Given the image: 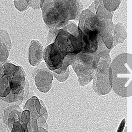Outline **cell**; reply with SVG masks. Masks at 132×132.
<instances>
[{"mask_svg":"<svg viewBox=\"0 0 132 132\" xmlns=\"http://www.w3.org/2000/svg\"><path fill=\"white\" fill-rule=\"evenodd\" d=\"M113 76L112 89L122 97L131 96V55L127 53L118 55L111 62Z\"/></svg>","mask_w":132,"mask_h":132,"instance_id":"obj_1","label":"cell"},{"mask_svg":"<svg viewBox=\"0 0 132 132\" xmlns=\"http://www.w3.org/2000/svg\"><path fill=\"white\" fill-rule=\"evenodd\" d=\"M41 9L48 30L63 28L70 21L69 4L66 0H45Z\"/></svg>","mask_w":132,"mask_h":132,"instance_id":"obj_2","label":"cell"},{"mask_svg":"<svg viewBox=\"0 0 132 132\" xmlns=\"http://www.w3.org/2000/svg\"><path fill=\"white\" fill-rule=\"evenodd\" d=\"M53 42L65 56L77 54L82 49L80 32L75 23H70L59 29Z\"/></svg>","mask_w":132,"mask_h":132,"instance_id":"obj_3","label":"cell"},{"mask_svg":"<svg viewBox=\"0 0 132 132\" xmlns=\"http://www.w3.org/2000/svg\"><path fill=\"white\" fill-rule=\"evenodd\" d=\"M70 65L77 76L78 81L80 86L88 85L93 80L96 69L93 53L80 52L71 56Z\"/></svg>","mask_w":132,"mask_h":132,"instance_id":"obj_4","label":"cell"},{"mask_svg":"<svg viewBox=\"0 0 132 132\" xmlns=\"http://www.w3.org/2000/svg\"><path fill=\"white\" fill-rule=\"evenodd\" d=\"M93 88L98 96L108 94L112 90L113 76L111 64L100 60L93 77Z\"/></svg>","mask_w":132,"mask_h":132,"instance_id":"obj_5","label":"cell"},{"mask_svg":"<svg viewBox=\"0 0 132 132\" xmlns=\"http://www.w3.org/2000/svg\"><path fill=\"white\" fill-rule=\"evenodd\" d=\"M36 86L38 90L47 93L52 88L53 76L52 71L47 67L45 63L40 64L34 69L32 73Z\"/></svg>","mask_w":132,"mask_h":132,"instance_id":"obj_6","label":"cell"},{"mask_svg":"<svg viewBox=\"0 0 132 132\" xmlns=\"http://www.w3.org/2000/svg\"><path fill=\"white\" fill-rule=\"evenodd\" d=\"M65 57L54 42L46 46L44 49L43 59L47 67L51 71L62 67Z\"/></svg>","mask_w":132,"mask_h":132,"instance_id":"obj_7","label":"cell"},{"mask_svg":"<svg viewBox=\"0 0 132 132\" xmlns=\"http://www.w3.org/2000/svg\"><path fill=\"white\" fill-rule=\"evenodd\" d=\"M6 78L9 82L11 93L16 95H24L27 80L26 72L22 67L20 65L15 72Z\"/></svg>","mask_w":132,"mask_h":132,"instance_id":"obj_8","label":"cell"},{"mask_svg":"<svg viewBox=\"0 0 132 132\" xmlns=\"http://www.w3.org/2000/svg\"><path fill=\"white\" fill-rule=\"evenodd\" d=\"M100 20L98 35L100 36L106 47L112 50L113 48V34L114 26L112 19H102Z\"/></svg>","mask_w":132,"mask_h":132,"instance_id":"obj_9","label":"cell"},{"mask_svg":"<svg viewBox=\"0 0 132 132\" xmlns=\"http://www.w3.org/2000/svg\"><path fill=\"white\" fill-rule=\"evenodd\" d=\"M78 28L81 32L85 31H94L98 32L100 20L96 14L88 9L85 10L79 15Z\"/></svg>","mask_w":132,"mask_h":132,"instance_id":"obj_10","label":"cell"},{"mask_svg":"<svg viewBox=\"0 0 132 132\" xmlns=\"http://www.w3.org/2000/svg\"><path fill=\"white\" fill-rule=\"evenodd\" d=\"M79 30L82 44L81 52L87 54L94 53L97 51L98 48V32L94 31L81 32L80 29Z\"/></svg>","mask_w":132,"mask_h":132,"instance_id":"obj_11","label":"cell"},{"mask_svg":"<svg viewBox=\"0 0 132 132\" xmlns=\"http://www.w3.org/2000/svg\"><path fill=\"white\" fill-rule=\"evenodd\" d=\"M22 112L19 105L16 104L11 105L5 109L2 120L9 132H11L13 124L17 121H20Z\"/></svg>","mask_w":132,"mask_h":132,"instance_id":"obj_12","label":"cell"},{"mask_svg":"<svg viewBox=\"0 0 132 132\" xmlns=\"http://www.w3.org/2000/svg\"><path fill=\"white\" fill-rule=\"evenodd\" d=\"M43 51V47L39 41L33 40L31 41L29 48V62L31 65L37 67L42 62Z\"/></svg>","mask_w":132,"mask_h":132,"instance_id":"obj_13","label":"cell"},{"mask_svg":"<svg viewBox=\"0 0 132 132\" xmlns=\"http://www.w3.org/2000/svg\"><path fill=\"white\" fill-rule=\"evenodd\" d=\"M111 51V50L108 49L106 47L102 38L98 35V48L97 51L93 53L94 63L96 68L100 60H105L109 64H111V58L109 54Z\"/></svg>","mask_w":132,"mask_h":132,"instance_id":"obj_14","label":"cell"},{"mask_svg":"<svg viewBox=\"0 0 132 132\" xmlns=\"http://www.w3.org/2000/svg\"><path fill=\"white\" fill-rule=\"evenodd\" d=\"M70 59L71 56H66L62 67L52 71L53 76L60 82H63L67 80L70 76L69 66L70 65Z\"/></svg>","mask_w":132,"mask_h":132,"instance_id":"obj_15","label":"cell"},{"mask_svg":"<svg viewBox=\"0 0 132 132\" xmlns=\"http://www.w3.org/2000/svg\"><path fill=\"white\" fill-rule=\"evenodd\" d=\"M127 38L126 28L122 23H118L114 26L113 34V48L124 42Z\"/></svg>","mask_w":132,"mask_h":132,"instance_id":"obj_16","label":"cell"},{"mask_svg":"<svg viewBox=\"0 0 132 132\" xmlns=\"http://www.w3.org/2000/svg\"><path fill=\"white\" fill-rule=\"evenodd\" d=\"M11 93L9 82L6 76L0 78V99L7 97Z\"/></svg>","mask_w":132,"mask_h":132,"instance_id":"obj_17","label":"cell"},{"mask_svg":"<svg viewBox=\"0 0 132 132\" xmlns=\"http://www.w3.org/2000/svg\"><path fill=\"white\" fill-rule=\"evenodd\" d=\"M121 1L122 0H103L105 8L111 12L118 9Z\"/></svg>","mask_w":132,"mask_h":132,"instance_id":"obj_18","label":"cell"},{"mask_svg":"<svg viewBox=\"0 0 132 132\" xmlns=\"http://www.w3.org/2000/svg\"><path fill=\"white\" fill-rule=\"evenodd\" d=\"M0 39H1V42L4 43L6 46L10 51L12 47V45L9 33L6 30L0 29Z\"/></svg>","mask_w":132,"mask_h":132,"instance_id":"obj_19","label":"cell"},{"mask_svg":"<svg viewBox=\"0 0 132 132\" xmlns=\"http://www.w3.org/2000/svg\"><path fill=\"white\" fill-rule=\"evenodd\" d=\"M29 0H14V6L20 12H23L28 9Z\"/></svg>","mask_w":132,"mask_h":132,"instance_id":"obj_20","label":"cell"},{"mask_svg":"<svg viewBox=\"0 0 132 132\" xmlns=\"http://www.w3.org/2000/svg\"><path fill=\"white\" fill-rule=\"evenodd\" d=\"M9 56V51L4 43L0 46V63L7 60Z\"/></svg>","mask_w":132,"mask_h":132,"instance_id":"obj_21","label":"cell"},{"mask_svg":"<svg viewBox=\"0 0 132 132\" xmlns=\"http://www.w3.org/2000/svg\"><path fill=\"white\" fill-rule=\"evenodd\" d=\"M58 29L57 28H51L49 30V33L47 38V43L46 46L50 45V44L53 42L55 38H56L58 32Z\"/></svg>","mask_w":132,"mask_h":132,"instance_id":"obj_22","label":"cell"},{"mask_svg":"<svg viewBox=\"0 0 132 132\" xmlns=\"http://www.w3.org/2000/svg\"><path fill=\"white\" fill-rule=\"evenodd\" d=\"M11 132H26V131L20 121H17L13 124Z\"/></svg>","mask_w":132,"mask_h":132,"instance_id":"obj_23","label":"cell"},{"mask_svg":"<svg viewBox=\"0 0 132 132\" xmlns=\"http://www.w3.org/2000/svg\"><path fill=\"white\" fill-rule=\"evenodd\" d=\"M37 124L38 127H42L48 130V125L47 123V120L43 116L40 115L37 119Z\"/></svg>","mask_w":132,"mask_h":132,"instance_id":"obj_24","label":"cell"},{"mask_svg":"<svg viewBox=\"0 0 132 132\" xmlns=\"http://www.w3.org/2000/svg\"><path fill=\"white\" fill-rule=\"evenodd\" d=\"M40 103L41 104V109H40V115L43 116L44 118H45V119L47 121L48 118V113L47 112V109L46 108V106L41 100H40Z\"/></svg>","mask_w":132,"mask_h":132,"instance_id":"obj_25","label":"cell"},{"mask_svg":"<svg viewBox=\"0 0 132 132\" xmlns=\"http://www.w3.org/2000/svg\"><path fill=\"white\" fill-rule=\"evenodd\" d=\"M126 126V119L124 118L120 123L116 132H123Z\"/></svg>","mask_w":132,"mask_h":132,"instance_id":"obj_26","label":"cell"},{"mask_svg":"<svg viewBox=\"0 0 132 132\" xmlns=\"http://www.w3.org/2000/svg\"><path fill=\"white\" fill-rule=\"evenodd\" d=\"M94 2V5H95V9L96 11L97 10L98 7L100 5H103V0H95Z\"/></svg>","mask_w":132,"mask_h":132,"instance_id":"obj_27","label":"cell"},{"mask_svg":"<svg viewBox=\"0 0 132 132\" xmlns=\"http://www.w3.org/2000/svg\"><path fill=\"white\" fill-rule=\"evenodd\" d=\"M88 9L89 11H90L91 12H92L93 13H94V14H96V11L95 9V5H94V2H93V3L92 4V5L88 7Z\"/></svg>","mask_w":132,"mask_h":132,"instance_id":"obj_28","label":"cell"},{"mask_svg":"<svg viewBox=\"0 0 132 132\" xmlns=\"http://www.w3.org/2000/svg\"><path fill=\"white\" fill-rule=\"evenodd\" d=\"M38 132H49L48 130L42 128V127H38Z\"/></svg>","mask_w":132,"mask_h":132,"instance_id":"obj_29","label":"cell"},{"mask_svg":"<svg viewBox=\"0 0 132 132\" xmlns=\"http://www.w3.org/2000/svg\"><path fill=\"white\" fill-rule=\"evenodd\" d=\"M124 129H125V130H124L123 132H127V128H126V127H125Z\"/></svg>","mask_w":132,"mask_h":132,"instance_id":"obj_30","label":"cell"},{"mask_svg":"<svg viewBox=\"0 0 132 132\" xmlns=\"http://www.w3.org/2000/svg\"><path fill=\"white\" fill-rule=\"evenodd\" d=\"M66 1H68V0H66Z\"/></svg>","mask_w":132,"mask_h":132,"instance_id":"obj_31","label":"cell"}]
</instances>
